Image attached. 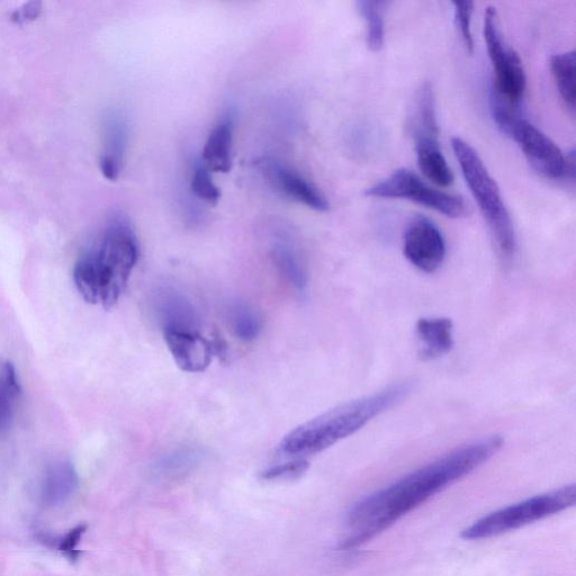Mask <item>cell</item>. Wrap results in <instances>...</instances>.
Returning <instances> with one entry per match:
<instances>
[{
  "label": "cell",
  "mask_w": 576,
  "mask_h": 576,
  "mask_svg": "<svg viewBox=\"0 0 576 576\" xmlns=\"http://www.w3.org/2000/svg\"><path fill=\"white\" fill-rule=\"evenodd\" d=\"M233 120L223 119L214 126L203 148V164L210 171L227 174L232 167Z\"/></svg>",
  "instance_id": "cell-17"
},
{
  "label": "cell",
  "mask_w": 576,
  "mask_h": 576,
  "mask_svg": "<svg viewBox=\"0 0 576 576\" xmlns=\"http://www.w3.org/2000/svg\"><path fill=\"white\" fill-rule=\"evenodd\" d=\"M260 170L263 171L269 183L285 196L310 207L314 211L326 212L329 210L330 204L326 196L308 179L293 169L274 160H265L260 162Z\"/></svg>",
  "instance_id": "cell-10"
},
{
  "label": "cell",
  "mask_w": 576,
  "mask_h": 576,
  "mask_svg": "<svg viewBox=\"0 0 576 576\" xmlns=\"http://www.w3.org/2000/svg\"><path fill=\"white\" fill-rule=\"evenodd\" d=\"M455 23L461 35L462 42L466 51L470 54L474 52V39L472 32V17L474 14L475 4L468 2H454Z\"/></svg>",
  "instance_id": "cell-26"
},
{
  "label": "cell",
  "mask_w": 576,
  "mask_h": 576,
  "mask_svg": "<svg viewBox=\"0 0 576 576\" xmlns=\"http://www.w3.org/2000/svg\"><path fill=\"white\" fill-rule=\"evenodd\" d=\"M509 137L517 142L530 166L539 175L548 179H570L574 182V152L565 157L547 135L524 119H519L512 126Z\"/></svg>",
  "instance_id": "cell-8"
},
{
  "label": "cell",
  "mask_w": 576,
  "mask_h": 576,
  "mask_svg": "<svg viewBox=\"0 0 576 576\" xmlns=\"http://www.w3.org/2000/svg\"><path fill=\"white\" fill-rule=\"evenodd\" d=\"M413 387L414 382L407 380L365 398L341 404L291 431L282 441L281 452L297 457L321 453L403 402Z\"/></svg>",
  "instance_id": "cell-3"
},
{
  "label": "cell",
  "mask_w": 576,
  "mask_h": 576,
  "mask_svg": "<svg viewBox=\"0 0 576 576\" xmlns=\"http://www.w3.org/2000/svg\"><path fill=\"white\" fill-rule=\"evenodd\" d=\"M452 147L465 182L488 224L495 250L502 264L509 265L516 254L517 239L500 188L470 143L461 138H453Z\"/></svg>",
  "instance_id": "cell-4"
},
{
  "label": "cell",
  "mask_w": 576,
  "mask_h": 576,
  "mask_svg": "<svg viewBox=\"0 0 576 576\" xmlns=\"http://www.w3.org/2000/svg\"><path fill=\"white\" fill-rule=\"evenodd\" d=\"M22 386L12 363H0V437L13 426Z\"/></svg>",
  "instance_id": "cell-20"
},
{
  "label": "cell",
  "mask_w": 576,
  "mask_h": 576,
  "mask_svg": "<svg viewBox=\"0 0 576 576\" xmlns=\"http://www.w3.org/2000/svg\"><path fill=\"white\" fill-rule=\"evenodd\" d=\"M409 130L416 142L439 138L435 94L429 83L422 84L414 97L409 115Z\"/></svg>",
  "instance_id": "cell-16"
},
{
  "label": "cell",
  "mask_w": 576,
  "mask_h": 576,
  "mask_svg": "<svg viewBox=\"0 0 576 576\" xmlns=\"http://www.w3.org/2000/svg\"><path fill=\"white\" fill-rule=\"evenodd\" d=\"M78 476L75 467L68 462L53 463L45 471L41 482V499L48 506H56L75 492Z\"/></svg>",
  "instance_id": "cell-18"
},
{
  "label": "cell",
  "mask_w": 576,
  "mask_h": 576,
  "mask_svg": "<svg viewBox=\"0 0 576 576\" xmlns=\"http://www.w3.org/2000/svg\"><path fill=\"white\" fill-rule=\"evenodd\" d=\"M140 256L130 223L114 218L74 267L75 286L83 299L110 310L119 302Z\"/></svg>",
  "instance_id": "cell-2"
},
{
  "label": "cell",
  "mask_w": 576,
  "mask_h": 576,
  "mask_svg": "<svg viewBox=\"0 0 576 576\" xmlns=\"http://www.w3.org/2000/svg\"><path fill=\"white\" fill-rule=\"evenodd\" d=\"M128 125L119 114L112 113L106 117L104 124V150L99 167L108 180L119 178L128 144Z\"/></svg>",
  "instance_id": "cell-14"
},
{
  "label": "cell",
  "mask_w": 576,
  "mask_h": 576,
  "mask_svg": "<svg viewBox=\"0 0 576 576\" xmlns=\"http://www.w3.org/2000/svg\"><path fill=\"white\" fill-rule=\"evenodd\" d=\"M503 438L492 436L454 450L399 481L359 500L347 517L345 551L362 546L448 486L462 480L499 452Z\"/></svg>",
  "instance_id": "cell-1"
},
{
  "label": "cell",
  "mask_w": 576,
  "mask_h": 576,
  "mask_svg": "<svg viewBox=\"0 0 576 576\" xmlns=\"http://www.w3.org/2000/svg\"><path fill=\"white\" fill-rule=\"evenodd\" d=\"M367 196L390 198V200H407L428 207L447 216V218H465L471 213L462 196L445 193L432 188L413 171L399 169L382 180V182L366 189Z\"/></svg>",
  "instance_id": "cell-7"
},
{
  "label": "cell",
  "mask_w": 576,
  "mask_h": 576,
  "mask_svg": "<svg viewBox=\"0 0 576 576\" xmlns=\"http://www.w3.org/2000/svg\"><path fill=\"white\" fill-rule=\"evenodd\" d=\"M309 462L303 458L295 461L268 468L261 477L266 481L295 480L303 476L309 470Z\"/></svg>",
  "instance_id": "cell-27"
},
{
  "label": "cell",
  "mask_w": 576,
  "mask_h": 576,
  "mask_svg": "<svg viewBox=\"0 0 576 576\" xmlns=\"http://www.w3.org/2000/svg\"><path fill=\"white\" fill-rule=\"evenodd\" d=\"M191 187L193 193L207 203L216 204L221 200L220 188L215 185L210 170L204 164L194 169Z\"/></svg>",
  "instance_id": "cell-25"
},
{
  "label": "cell",
  "mask_w": 576,
  "mask_h": 576,
  "mask_svg": "<svg viewBox=\"0 0 576 576\" xmlns=\"http://www.w3.org/2000/svg\"><path fill=\"white\" fill-rule=\"evenodd\" d=\"M483 33L494 75L491 93L519 107L527 78L518 53L503 40L497 8H486Z\"/></svg>",
  "instance_id": "cell-6"
},
{
  "label": "cell",
  "mask_w": 576,
  "mask_h": 576,
  "mask_svg": "<svg viewBox=\"0 0 576 576\" xmlns=\"http://www.w3.org/2000/svg\"><path fill=\"white\" fill-rule=\"evenodd\" d=\"M575 501V484L565 485L561 489L536 495L490 513L464 529L462 537L466 540H481L500 536L570 509L574 507Z\"/></svg>",
  "instance_id": "cell-5"
},
{
  "label": "cell",
  "mask_w": 576,
  "mask_h": 576,
  "mask_svg": "<svg viewBox=\"0 0 576 576\" xmlns=\"http://www.w3.org/2000/svg\"><path fill=\"white\" fill-rule=\"evenodd\" d=\"M417 160L421 173L431 183L439 187H448L454 183L452 169L441 151L438 140H421L416 142Z\"/></svg>",
  "instance_id": "cell-19"
},
{
  "label": "cell",
  "mask_w": 576,
  "mask_h": 576,
  "mask_svg": "<svg viewBox=\"0 0 576 576\" xmlns=\"http://www.w3.org/2000/svg\"><path fill=\"white\" fill-rule=\"evenodd\" d=\"M403 254L421 272L435 273L446 257L443 233L434 222L425 216H418L405 230Z\"/></svg>",
  "instance_id": "cell-9"
},
{
  "label": "cell",
  "mask_w": 576,
  "mask_h": 576,
  "mask_svg": "<svg viewBox=\"0 0 576 576\" xmlns=\"http://www.w3.org/2000/svg\"><path fill=\"white\" fill-rule=\"evenodd\" d=\"M270 258H272L278 273L297 292H304L309 284L308 269L299 247L292 237L286 233H277L270 243Z\"/></svg>",
  "instance_id": "cell-13"
},
{
  "label": "cell",
  "mask_w": 576,
  "mask_h": 576,
  "mask_svg": "<svg viewBox=\"0 0 576 576\" xmlns=\"http://www.w3.org/2000/svg\"><path fill=\"white\" fill-rule=\"evenodd\" d=\"M554 83L571 114L575 112V51L555 54L551 58Z\"/></svg>",
  "instance_id": "cell-21"
},
{
  "label": "cell",
  "mask_w": 576,
  "mask_h": 576,
  "mask_svg": "<svg viewBox=\"0 0 576 576\" xmlns=\"http://www.w3.org/2000/svg\"><path fill=\"white\" fill-rule=\"evenodd\" d=\"M153 304L162 330L200 332V315L193 303L174 287H160Z\"/></svg>",
  "instance_id": "cell-12"
},
{
  "label": "cell",
  "mask_w": 576,
  "mask_h": 576,
  "mask_svg": "<svg viewBox=\"0 0 576 576\" xmlns=\"http://www.w3.org/2000/svg\"><path fill=\"white\" fill-rule=\"evenodd\" d=\"M228 318L234 335L242 341L256 340L263 328L258 313L243 302H236L230 306Z\"/></svg>",
  "instance_id": "cell-23"
},
{
  "label": "cell",
  "mask_w": 576,
  "mask_h": 576,
  "mask_svg": "<svg viewBox=\"0 0 576 576\" xmlns=\"http://www.w3.org/2000/svg\"><path fill=\"white\" fill-rule=\"evenodd\" d=\"M200 458L201 453L196 448H179L160 458L155 466V472L167 479H175L192 471Z\"/></svg>",
  "instance_id": "cell-24"
},
{
  "label": "cell",
  "mask_w": 576,
  "mask_h": 576,
  "mask_svg": "<svg viewBox=\"0 0 576 576\" xmlns=\"http://www.w3.org/2000/svg\"><path fill=\"white\" fill-rule=\"evenodd\" d=\"M40 12V4H26L23 8L18 9V11L15 12L14 20L16 22L34 20L35 17H38Z\"/></svg>",
  "instance_id": "cell-29"
},
{
  "label": "cell",
  "mask_w": 576,
  "mask_h": 576,
  "mask_svg": "<svg viewBox=\"0 0 576 576\" xmlns=\"http://www.w3.org/2000/svg\"><path fill=\"white\" fill-rule=\"evenodd\" d=\"M86 530L87 525H79L76 528L71 529L65 537H62L59 540L50 539L49 537H45V535H43L41 539L44 544H53V546L58 548V551L62 554H65L71 562H75L78 560L80 555V551H78L77 547L80 543L81 537L86 533Z\"/></svg>",
  "instance_id": "cell-28"
},
{
  "label": "cell",
  "mask_w": 576,
  "mask_h": 576,
  "mask_svg": "<svg viewBox=\"0 0 576 576\" xmlns=\"http://www.w3.org/2000/svg\"><path fill=\"white\" fill-rule=\"evenodd\" d=\"M417 335L423 360H435L449 353L454 347V324L447 318H422L417 322Z\"/></svg>",
  "instance_id": "cell-15"
},
{
  "label": "cell",
  "mask_w": 576,
  "mask_h": 576,
  "mask_svg": "<svg viewBox=\"0 0 576 576\" xmlns=\"http://www.w3.org/2000/svg\"><path fill=\"white\" fill-rule=\"evenodd\" d=\"M384 2L360 0L357 9L366 23V43L369 50L381 51L385 43Z\"/></svg>",
  "instance_id": "cell-22"
},
{
  "label": "cell",
  "mask_w": 576,
  "mask_h": 576,
  "mask_svg": "<svg viewBox=\"0 0 576 576\" xmlns=\"http://www.w3.org/2000/svg\"><path fill=\"white\" fill-rule=\"evenodd\" d=\"M166 345L177 366L187 373H202L212 363L214 350L211 340L200 332L165 330Z\"/></svg>",
  "instance_id": "cell-11"
}]
</instances>
